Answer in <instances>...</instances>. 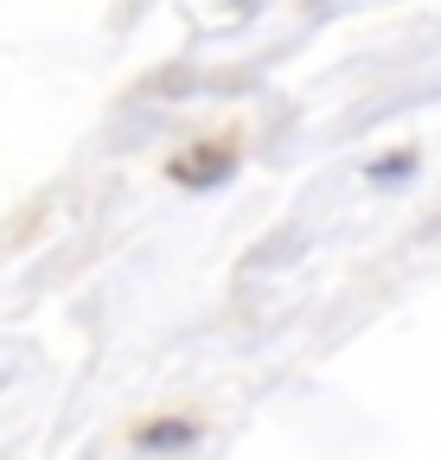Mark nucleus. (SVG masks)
Listing matches in <instances>:
<instances>
[{"mask_svg":"<svg viewBox=\"0 0 441 460\" xmlns=\"http://www.w3.org/2000/svg\"><path fill=\"white\" fill-rule=\"evenodd\" d=\"M192 441V422H154L141 429V447H186Z\"/></svg>","mask_w":441,"mask_h":460,"instance_id":"obj_1","label":"nucleus"}]
</instances>
